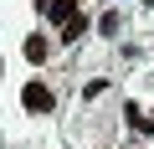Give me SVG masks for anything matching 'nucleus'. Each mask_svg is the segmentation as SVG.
I'll list each match as a JSON object with an SVG mask.
<instances>
[{
  "mask_svg": "<svg viewBox=\"0 0 154 149\" xmlns=\"http://www.w3.org/2000/svg\"><path fill=\"white\" fill-rule=\"evenodd\" d=\"M98 31H103V36H118V11H108V16L98 21Z\"/></svg>",
  "mask_w": 154,
  "mask_h": 149,
  "instance_id": "obj_5",
  "label": "nucleus"
},
{
  "mask_svg": "<svg viewBox=\"0 0 154 149\" xmlns=\"http://www.w3.org/2000/svg\"><path fill=\"white\" fill-rule=\"evenodd\" d=\"M77 36H88V16H82V11H77V16L62 26V41H72V46H77Z\"/></svg>",
  "mask_w": 154,
  "mask_h": 149,
  "instance_id": "obj_3",
  "label": "nucleus"
},
{
  "mask_svg": "<svg viewBox=\"0 0 154 149\" xmlns=\"http://www.w3.org/2000/svg\"><path fill=\"white\" fill-rule=\"evenodd\" d=\"M149 5H154V0H149Z\"/></svg>",
  "mask_w": 154,
  "mask_h": 149,
  "instance_id": "obj_6",
  "label": "nucleus"
},
{
  "mask_svg": "<svg viewBox=\"0 0 154 149\" xmlns=\"http://www.w3.org/2000/svg\"><path fill=\"white\" fill-rule=\"evenodd\" d=\"M21 103H26L31 113H51V103H57V98H51V88H46V82H26Z\"/></svg>",
  "mask_w": 154,
  "mask_h": 149,
  "instance_id": "obj_1",
  "label": "nucleus"
},
{
  "mask_svg": "<svg viewBox=\"0 0 154 149\" xmlns=\"http://www.w3.org/2000/svg\"><path fill=\"white\" fill-rule=\"evenodd\" d=\"M46 51H51V46H46L41 36H26V57H31V62H46Z\"/></svg>",
  "mask_w": 154,
  "mask_h": 149,
  "instance_id": "obj_4",
  "label": "nucleus"
},
{
  "mask_svg": "<svg viewBox=\"0 0 154 149\" xmlns=\"http://www.w3.org/2000/svg\"><path fill=\"white\" fill-rule=\"evenodd\" d=\"M36 5H41V11L57 21V26H67V21L77 16V0H36Z\"/></svg>",
  "mask_w": 154,
  "mask_h": 149,
  "instance_id": "obj_2",
  "label": "nucleus"
}]
</instances>
